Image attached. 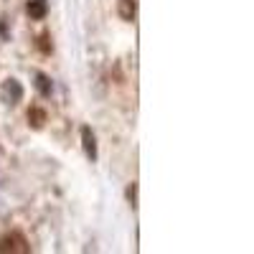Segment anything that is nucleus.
<instances>
[{"label": "nucleus", "instance_id": "nucleus-1", "mask_svg": "<svg viewBox=\"0 0 254 254\" xmlns=\"http://www.w3.org/2000/svg\"><path fill=\"white\" fill-rule=\"evenodd\" d=\"M31 244L20 231H8L0 237V254H28Z\"/></svg>", "mask_w": 254, "mask_h": 254}, {"label": "nucleus", "instance_id": "nucleus-2", "mask_svg": "<svg viewBox=\"0 0 254 254\" xmlns=\"http://www.w3.org/2000/svg\"><path fill=\"white\" fill-rule=\"evenodd\" d=\"M0 99H3L5 104H10V107H13V104H18L20 99H23V84H20L18 79H5L3 81V87H0Z\"/></svg>", "mask_w": 254, "mask_h": 254}, {"label": "nucleus", "instance_id": "nucleus-3", "mask_svg": "<svg viewBox=\"0 0 254 254\" xmlns=\"http://www.w3.org/2000/svg\"><path fill=\"white\" fill-rule=\"evenodd\" d=\"M81 147H84V153H87L89 160L97 158V137L92 132V127H81Z\"/></svg>", "mask_w": 254, "mask_h": 254}, {"label": "nucleus", "instance_id": "nucleus-4", "mask_svg": "<svg viewBox=\"0 0 254 254\" xmlns=\"http://www.w3.org/2000/svg\"><path fill=\"white\" fill-rule=\"evenodd\" d=\"M117 13H120L122 20H135L137 0H117Z\"/></svg>", "mask_w": 254, "mask_h": 254}, {"label": "nucleus", "instance_id": "nucleus-5", "mask_svg": "<svg viewBox=\"0 0 254 254\" xmlns=\"http://www.w3.org/2000/svg\"><path fill=\"white\" fill-rule=\"evenodd\" d=\"M26 10H28V15L36 18V20L46 18V13H49V0H28Z\"/></svg>", "mask_w": 254, "mask_h": 254}, {"label": "nucleus", "instance_id": "nucleus-6", "mask_svg": "<svg viewBox=\"0 0 254 254\" xmlns=\"http://www.w3.org/2000/svg\"><path fill=\"white\" fill-rule=\"evenodd\" d=\"M36 87H38V92L44 94V97H51V92H54V84H51V79L46 76V74H36Z\"/></svg>", "mask_w": 254, "mask_h": 254}, {"label": "nucleus", "instance_id": "nucleus-7", "mask_svg": "<svg viewBox=\"0 0 254 254\" xmlns=\"http://www.w3.org/2000/svg\"><path fill=\"white\" fill-rule=\"evenodd\" d=\"M28 122L36 127V130H38V127H44V122H46V112L41 110V107H31V110H28Z\"/></svg>", "mask_w": 254, "mask_h": 254}]
</instances>
